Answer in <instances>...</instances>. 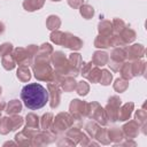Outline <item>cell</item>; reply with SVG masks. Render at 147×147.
Segmentation results:
<instances>
[{"instance_id":"obj_1","label":"cell","mask_w":147,"mask_h":147,"mask_svg":"<svg viewBox=\"0 0 147 147\" xmlns=\"http://www.w3.org/2000/svg\"><path fill=\"white\" fill-rule=\"evenodd\" d=\"M21 99L28 109L37 110L46 106L48 101V92L42 85L31 83L22 88Z\"/></svg>"}]
</instances>
